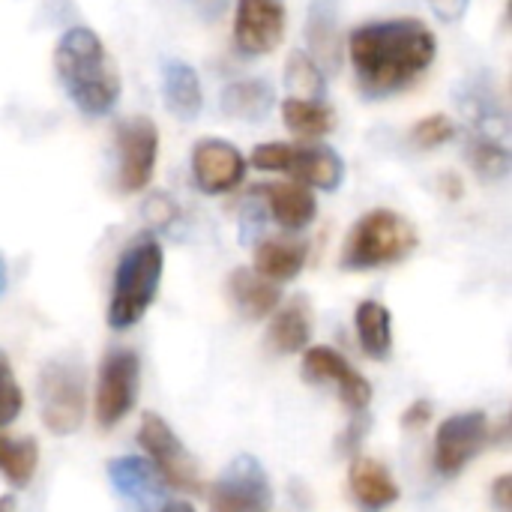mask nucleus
I'll use <instances>...</instances> for the list:
<instances>
[{"label":"nucleus","instance_id":"f257e3e1","mask_svg":"<svg viewBox=\"0 0 512 512\" xmlns=\"http://www.w3.org/2000/svg\"><path fill=\"white\" fill-rule=\"evenodd\" d=\"M438 57V39L420 18L366 21L348 33V60L366 99H387L408 90Z\"/></svg>","mask_w":512,"mask_h":512},{"label":"nucleus","instance_id":"f03ea898","mask_svg":"<svg viewBox=\"0 0 512 512\" xmlns=\"http://www.w3.org/2000/svg\"><path fill=\"white\" fill-rule=\"evenodd\" d=\"M54 72L69 102L87 117H105L123 96L120 66L102 36L84 24L69 27L54 45Z\"/></svg>","mask_w":512,"mask_h":512},{"label":"nucleus","instance_id":"7ed1b4c3","mask_svg":"<svg viewBox=\"0 0 512 512\" xmlns=\"http://www.w3.org/2000/svg\"><path fill=\"white\" fill-rule=\"evenodd\" d=\"M162 270H165V252L156 234L141 231L138 237H132L114 267V285L108 303L111 330H129L147 315V309L159 294Z\"/></svg>","mask_w":512,"mask_h":512},{"label":"nucleus","instance_id":"20e7f679","mask_svg":"<svg viewBox=\"0 0 512 512\" xmlns=\"http://www.w3.org/2000/svg\"><path fill=\"white\" fill-rule=\"evenodd\" d=\"M417 246H420V234L408 216L390 207H375L351 225L339 264L342 270L351 273H369V270L402 264L417 252Z\"/></svg>","mask_w":512,"mask_h":512},{"label":"nucleus","instance_id":"39448f33","mask_svg":"<svg viewBox=\"0 0 512 512\" xmlns=\"http://www.w3.org/2000/svg\"><path fill=\"white\" fill-rule=\"evenodd\" d=\"M252 165L258 171L285 174L309 189L336 192L345 180L342 156L327 144H285L267 141L252 150Z\"/></svg>","mask_w":512,"mask_h":512},{"label":"nucleus","instance_id":"423d86ee","mask_svg":"<svg viewBox=\"0 0 512 512\" xmlns=\"http://www.w3.org/2000/svg\"><path fill=\"white\" fill-rule=\"evenodd\" d=\"M39 417L51 435H75L84 420V372L72 357H57L39 375Z\"/></svg>","mask_w":512,"mask_h":512},{"label":"nucleus","instance_id":"0eeeda50","mask_svg":"<svg viewBox=\"0 0 512 512\" xmlns=\"http://www.w3.org/2000/svg\"><path fill=\"white\" fill-rule=\"evenodd\" d=\"M141 390V360L132 348H111L96 375L93 414L99 429H114L138 402Z\"/></svg>","mask_w":512,"mask_h":512},{"label":"nucleus","instance_id":"6e6552de","mask_svg":"<svg viewBox=\"0 0 512 512\" xmlns=\"http://www.w3.org/2000/svg\"><path fill=\"white\" fill-rule=\"evenodd\" d=\"M138 444L144 447L150 465L159 471L168 489L177 492H201V471L195 456L183 447V441L174 435V429L153 411L141 417L138 426Z\"/></svg>","mask_w":512,"mask_h":512},{"label":"nucleus","instance_id":"1a4fd4ad","mask_svg":"<svg viewBox=\"0 0 512 512\" xmlns=\"http://www.w3.org/2000/svg\"><path fill=\"white\" fill-rule=\"evenodd\" d=\"M117 189L132 195L150 186L159 162V129L150 117H126L114 129Z\"/></svg>","mask_w":512,"mask_h":512},{"label":"nucleus","instance_id":"9d476101","mask_svg":"<svg viewBox=\"0 0 512 512\" xmlns=\"http://www.w3.org/2000/svg\"><path fill=\"white\" fill-rule=\"evenodd\" d=\"M273 486L264 465L243 453L210 486V512H270Z\"/></svg>","mask_w":512,"mask_h":512},{"label":"nucleus","instance_id":"9b49d317","mask_svg":"<svg viewBox=\"0 0 512 512\" xmlns=\"http://www.w3.org/2000/svg\"><path fill=\"white\" fill-rule=\"evenodd\" d=\"M489 417L483 411H465V414H453L441 423L438 435H435V471L441 477H456L465 471L468 462H474L483 447L489 444Z\"/></svg>","mask_w":512,"mask_h":512},{"label":"nucleus","instance_id":"f8f14e48","mask_svg":"<svg viewBox=\"0 0 512 512\" xmlns=\"http://www.w3.org/2000/svg\"><path fill=\"white\" fill-rule=\"evenodd\" d=\"M288 30L285 0H237L234 48L243 57H264L276 51Z\"/></svg>","mask_w":512,"mask_h":512},{"label":"nucleus","instance_id":"ddd939ff","mask_svg":"<svg viewBox=\"0 0 512 512\" xmlns=\"http://www.w3.org/2000/svg\"><path fill=\"white\" fill-rule=\"evenodd\" d=\"M192 180L204 195L234 192L246 177V156L225 138H198L192 147Z\"/></svg>","mask_w":512,"mask_h":512},{"label":"nucleus","instance_id":"4468645a","mask_svg":"<svg viewBox=\"0 0 512 512\" xmlns=\"http://www.w3.org/2000/svg\"><path fill=\"white\" fill-rule=\"evenodd\" d=\"M300 372L309 384H333L339 390L342 405L351 408L354 414H363L372 402V384L339 351L327 345L306 348Z\"/></svg>","mask_w":512,"mask_h":512},{"label":"nucleus","instance_id":"2eb2a0df","mask_svg":"<svg viewBox=\"0 0 512 512\" xmlns=\"http://www.w3.org/2000/svg\"><path fill=\"white\" fill-rule=\"evenodd\" d=\"M108 480L114 492L138 512H156L165 504L168 486L150 459L141 456H117L108 462Z\"/></svg>","mask_w":512,"mask_h":512},{"label":"nucleus","instance_id":"dca6fc26","mask_svg":"<svg viewBox=\"0 0 512 512\" xmlns=\"http://www.w3.org/2000/svg\"><path fill=\"white\" fill-rule=\"evenodd\" d=\"M255 198L264 201L267 213L276 219V225H282L285 231H303L315 222L318 216V201L315 192L297 180H285V183H258L252 189Z\"/></svg>","mask_w":512,"mask_h":512},{"label":"nucleus","instance_id":"f3484780","mask_svg":"<svg viewBox=\"0 0 512 512\" xmlns=\"http://www.w3.org/2000/svg\"><path fill=\"white\" fill-rule=\"evenodd\" d=\"M159 72H162V102L168 114H174L183 123H192L204 108L201 78L195 66L180 57H165Z\"/></svg>","mask_w":512,"mask_h":512},{"label":"nucleus","instance_id":"a211bd4d","mask_svg":"<svg viewBox=\"0 0 512 512\" xmlns=\"http://www.w3.org/2000/svg\"><path fill=\"white\" fill-rule=\"evenodd\" d=\"M306 45L309 57L324 69H339L342 63V27H339V0H312L306 15Z\"/></svg>","mask_w":512,"mask_h":512},{"label":"nucleus","instance_id":"6ab92c4d","mask_svg":"<svg viewBox=\"0 0 512 512\" xmlns=\"http://www.w3.org/2000/svg\"><path fill=\"white\" fill-rule=\"evenodd\" d=\"M348 486L363 512H384L399 501V483L390 477V471L372 459V456H357L348 471Z\"/></svg>","mask_w":512,"mask_h":512},{"label":"nucleus","instance_id":"aec40b11","mask_svg":"<svg viewBox=\"0 0 512 512\" xmlns=\"http://www.w3.org/2000/svg\"><path fill=\"white\" fill-rule=\"evenodd\" d=\"M228 297L234 303V309L246 318V321H264L279 309L282 291L276 282L264 279L261 273L249 270V267H237L228 276Z\"/></svg>","mask_w":512,"mask_h":512},{"label":"nucleus","instance_id":"412c9836","mask_svg":"<svg viewBox=\"0 0 512 512\" xmlns=\"http://www.w3.org/2000/svg\"><path fill=\"white\" fill-rule=\"evenodd\" d=\"M309 339H312V306L306 297H294L282 309H276V315L270 318L267 348L273 354L288 357V354L306 351Z\"/></svg>","mask_w":512,"mask_h":512},{"label":"nucleus","instance_id":"4be33fe9","mask_svg":"<svg viewBox=\"0 0 512 512\" xmlns=\"http://www.w3.org/2000/svg\"><path fill=\"white\" fill-rule=\"evenodd\" d=\"M306 258H309V246L303 240L270 237V240H261L255 246V273L282 285V282H291L303 273Z\"/></svg>","mask_w":512,"mask_h":512},{"label":"nucleus","instance_id":"5701e85b","mask_svg":"<svg viewBox=\"0 0 512 512\" xmlns=\"http://www.w3.org/2000/svg\"><path fill=\"white\" fill-rule=\"evenodd\" d=\"M219 105L234 120L261 123L270 117V111L276 105V93H273V84L264 78H237L222 90Z\"/></svg>","mask_w":512,"mask_h":512},{"label":"nucleus","instance_id":"b1692460","mask_svg":"<svg viewBox=\"0 0 512 512\" xmlns=\"http://www.w3.org/2000/svg\"><path fill=\"white\" fill-rule=\"evenodd\" d=\"M360 348L369 360L384 363L393 354V315L378 300H363L354 312Z\"/></svg>","mask_w":512,"mask_h":512},{"label":"nucleus","instance_id":"393cba45","mask_svg":"<svg viewBox=\"0 0 512 512\" xmlns=\"http://www.w3.org/2000/svg\"><path fill=\"white\" fill-rule=\"evenodd\" d=\"M282 123L297 138H327L336 129V111L324 99L288 96L282 102Z\"/></svg>","mask_w":512,"mask_h":512},{"label":"nucleus","instance_id":"a878e982","mask_svg":"<svg viewBox=\"0 0 512 512\" xmlns=\"http://www.w3.org/2000/svg\"><path fill=\"white\" fill-rule=\"evenodd\" d=\"M39 465V444L33 438H3L0 435V477L12 486H27Z\"/></svg>","mask_w":512,"mask_h":512},{"label":"nucleus","instance_id":"bb28decb","mask_svg":"<svg viewBox=\"0 0 512 512\" xmlns=\"http://www.w3.org/2000/svg\"><path fill=\"white\" fill-rule=\"evenodd\" d=\"M468 159H471L474 171L480 174V180L498 183V180H504L510 174V150L492 132H474L471 135Z\"/></svg>","mask_w":512,"mask_h":512},{"label":"nucleus","instance_id":"cd10ccee","mask_svg":"<svg viewBox=\"0 0 512 512\" xmlns=\"http://www.w3.org/2000/svg\"><path fill=\"white\" fill-rule=\"evenodd\" d=\"M285 87L291 96H300V99H324L327 96L324 69L300 48L291 51L285 60Z\"/></svg>","mask_w":512,"mask_h":512},{"label":"nucleus","instance_id":"c85d7f7f","mask_svg":"<svg viewBox=\"0 0 512 512\" xmlns=\"http://www.w3.org/2000/svg\"><path fill=\"white\" fill-rule=\"evenodd\" d=\"M456 138V120L447 114H426L411 126V141L420 150H438Z\"/></svg>","mask_w":512,"mask_h":512},{"label":"nucleus","instance_id":"c756f323","mask_svg":"<svg viewBox=\"0 0 512 512\" xmlns=\"http://www.w3.org/2000/svg\"><path fill=\"white\" fill-rule=\"evenodd\" d=\"M21 408H24V393H21L15 375H12L9 357L0 351V429L9 426L21 414Z\"/></svg>","mask_w":512,"mask_h":512},{"label":"nucleus","instance_id":"7c9ffc66","mask_svg":"<svg viewBox=\"0 0 512 512\" xmlns=\"http://www.w3.org/2000/svg\"><path fill=\"white\" fill-rule=\"evenodd\" d=\"M468 3L471 0H429V9L435 12L438 21L444 24H459L468 12Z\"/></svg>","mask_w":512,"mask_h":512},{"label":"nucleus","instance_id":"2f4dec72","mask_svg":"<svg viewBox=\"0 0 512 512\" xmlns=\"http://www.w3.org/2000/svg\"><path fill=\"white\" fill-rule=\"evenodd\" d=\"M432 414H435L432 402H429V399H417V402H411V408L402 414V429H405V432L423 429V426L432 420Z\"/></svg>","mask_w":512,"mask_h":512},{"label":"nucleus","instance_id":"473e14b6","mask_svg":"<svg viewBox=\"0 0 512 512\" xmlns=\"http://www.w3.org/2000/svg\"><path fill=\"white\" fill-rule=\"evenodd\" d=\"M144 213H153L150 219H153V225H168L174 216H177V207L165 198V195H150L147 198V204H144Z\"/></svg>","mask_w":512,"mask_h":512},{"label":"nucleus","instance_id":"72a5a7b5","mask_svg":"<svg viewBox=\"0 0 512 512\" xmlns=\"http://www.w3.org/2000/svg\"><path fill=\"white\" fill-rule=\"evenodd\" d=\"M492 507L498 512H512V477L501 474L492 483Z\"/></svg>","mask_w":512,"mask_h":512},{"label":"nucleus","instance_id":"f704fd0d","mask_svg":"<svg viewBox=\"0 0 512 512\" xmlns=\"http://www.w3.org/2000/svg\"><path fill=\"white\" fill-rule=\"evenodd\" d=\"M186 6H189L198 18H204V21H216V18L225 12L228 0H186Z\"/></svg>","mask_w":512,"mask_h":512},{"label":"nucleus","instance_id":"c9c22d12","mask_svg":"<svg viewBox=\"0 0 512 512\" xmlns=\"http://www.w3.org/2000/svg\"><path fill=\"white\" fill-rule=\"evenodd\" d=\"M363 432H366V420H363V417H357V420L351 423V429L342 435V450H348V453H351V450H357V444L363 441Z\"/></svg>","mask_w":512,"mask_h":512},{"label":"nucleus","instance_id":"e433bc0d","mask_svg":"<svg viewBox=\"0 0 512 512\" xmlns=\"http://www.w3.org/2000/svg\"><path fill=\"white\" fill-rule=\"evenodd\" d=\"M156 512H195V507L189 501H165Z\"/></svg>","mask_w":512,"mask_h":512},{"label":"nucleus","instance_id":"4c0bfd02","mask_svg":"<svg viewBox=\"0 0 512 512\" xmlns=\"http://www.w3.org/2000/svg\"><path fill=\"white\" fill-rule=\"evenodd\" d=\"M6 288H9V270H6V261L0 255V297L6 294Z\"/></svg>","mask_w":512,"mask_h":512},{"label":"nucleus","instance_id":"58836bf2","mask_svg":"<svg viewBox=\"0 0 512 512\" xmlns=\"http://www.w3.org/2000/svg\"><path fill=\"white\" fill-rule=\"evenodd\" d=\"M15 507V498L12 495H0V512H12Z\"/></svg>","mask_w":512,"mask_h":512}]
</instances>
